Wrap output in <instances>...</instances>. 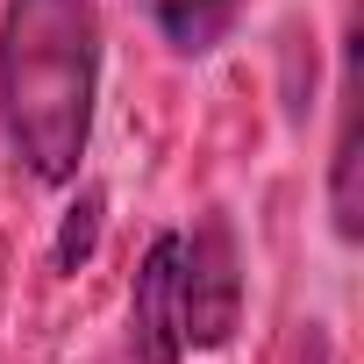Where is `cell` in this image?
<instances>
[{
    "mask_svg": "<svg viewBox=\"0 0 364 364\" xmlns=\"http://www.w3.org/2000/svg\"><path fill=\"white\" fill-rule=\"evenodd\" d=\"M328 215H336V236L357 243L364 236V208H357V79L343 72V93H336V150H328Z\"/></svg>",
    "mask_w": 364,
    "mask_h": 364,
    "instance_id": "obj_5",
    "label": "cell"
},
{
    "mask_svg": "<svg viewBox=\"0 0 364 364\" xmlns=\"http://www.w3.org/2000/svg\"><path fill=\"white\" fill-rule=\"evenodd\" d=\"M178 328L186 350H222L243 328V257L229 215H200L178 229Z\"/></svg>",
    "mask_w": 364,
    "mask_h": 364,
    "instance_id": "obj_2",
    "label": "cell"
},
{
    "mask_svg": "<svg viewBox=\"0 0 364 364\" xmlns=\"http://www.w3.org/2000/svg\"><path fill=\"white\" fill-rule=\"evenodd\" d=\"M186 328H178V229L150 236L136 286H129V364H178Z\"/></svg>",
    "mask_w": 364,
    "mask_h": 364,
    "instance_id": "obj_3",
    "label": "cell"
},
{
    "mask_svg": "<svg viewBox=\"0 0 364 364\" xmlns=\"http://www.w3.org/2000/svg\"><path fill=\"white\" fill-rule=\"evenodd\" d=\"M300 364H328V336L307 321V343H300Z\"/></svg>",
    "mask_w": 364,
    "mask_h": 364,
    "instance_id": "obj_7",
    "label": "cell"
},
{
    "mask_svg": "<svg viewBox=\"0 0 364 364\" xmlns=\"http://www.w3.org/2000/svg\"><path fill=\"white\" fill-rule=\"evenodd\" d=\"M93 236H100V193H79V208L58 229V272H79L93 257Z\"/></svg>",
    "mask_w": 364,
    "mask_h": 364,
    "instance_id": "obj_6",
    "label": "cell"
},
{
    "mask_svg": "<svg viewBox=\"0 0 364 364\" xmlns=\"http://www.w3.org/2000/svg\"><path fill=\"white\" fill-rule=\"evenodd\" d=\"M100 100L93 0H8L0 8V129L36 186H72Z\"/></svg>",
    "mask_w": 364,
    "mask_h": 364,
    "instance_id": "obj_1",
    "label": "cell"
},
{
    "mask_svg": "<svg viewBox=\"0 0 364 364\" xmlns=\"http://www.w3.org/2000/svg\"><path fill=\"white\" fill-rule=\"evenodd\" d=\"M236 8H243V0H143L150 29H157L178 58H208V50L236 29Z\"/></svg>",
    "mask_w": 364,
    "mask_h": 364,
    "instance_id": "obj_4",
    "label": "cell"
}]
</instances>
